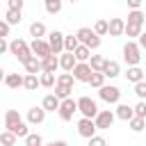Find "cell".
<instances>
[{"label":"cell","mask_w":146,"mask_h":146,"mask_svg":"<svg viewBox=\"0 0 146 146\" xmlns=\"http://www.w3.org/2000/svg\"><path fill=\"white\" fill-rule=\"evenodd\" d=\"M5 130L14 132L16 137H23V139L30 135V130H27V123L21 119L18 110H7V112H5Z\"/></svg>","instance_id":"1"},{"label":"cell","mask_w":146,"mask_h":146,"mask_svg":"<svg viewBox=\"0 0 146 146\" xmlns=\"http://www.w3.org/2000/svg\"><path fill=\"white\" fill-rule=\"evenodd\" d=\"M9 52L21 62V64H25L34 52H32V48H30V43L27 41H23V39H14L11 43H9Z\"/></svg>","instance_id":"2"},{"label":"cell","mask_w":146,"mask_h":146,"mask_svg":"<svg viewBox=\"0 0 146 146\" xmlns=\"http://www.w3.org/2000/svg\"><path fill=\"white\" fill-rule=\"evenodd\" d=\"M123 62L128 66H139V62H141V48H139L137 41L128 39V43L123 46Z\"/></svg>","instance_id":"3"},{"label":"cell","mask_w":146,"mask_h":146,"mask_svg":"<svg viewBox=\"0 0 146 146\" xmlns=\"http://www.w3.org/2000/svg\"><path fill=\"white\" fill-rule=\"evenodd\" d=\"M78 112H80L84 119H96L100 110H98V105H96V100H94V98L82 96V98H78Z\"/></svg>","instance_id":"4"},{"label":"cell","mask_w":146,"mask_h":146,"mask_svg":"<svg viewBox=\"0 0 146 146\" xmlns=\"http://www.w3.org/2000/svg\"><path fill=\"white\" fill-rule=\"evenodd\" d=\"M98 96H100V100H105V103H110V105H119V100H121V89H119L116 84H105L103 89H98Z\"/></svg>","instance_id":"5"},{"label":"cell","mask_w":146,"mask_h":146,"mask_svg":"<svg viewBox=\"0 0 146 146\" xmlns=\"http://www.w3.org/2000/svg\"><path fill=\"white\" fill-rule=\"evenodd\" d=\"M64 39H66V34L59 32V30L48 32V43H50V48H52V55H62V52H64Z\"/></svg>","instance_id":"6"},{"label":"cell","mask_w":146,"mask_h":146,"mask_svg":"<svg viewBox=\"0 0 146 146\" xmlns=\"http://www.w3.org/2000/svg\"><path fill=\"white\" fill-rule=\"evenodd\" d=\"M96 130H98V128H96V121H94V119H84V116H82V119L78 121V135H80V137L91 139V137H96Z\"/></svg>","instance_id":"7"},{"label":"cell","mask_w":146,"mask_h":146,"mask_svg":"<svg viewBox=\"0 0 146 146\" xmlns=\"http://www.w3.org/2000/svg\"><path fill=\"white\" fill-rule=\"evenodd\" d=\"M30 48H32V52H34L39 59H46L48 55H52V48H50V43H48L46 39H32Z\"/></svg>","instance_id":"8"},{"label":"cell","mask_w":146,"mask_h":146,"mask_svg":"<svg viewBox=\"0 0 146 146\" xmlns=\"http://www.w3.org/2000/svg\"><path fill=\"white\" fill-rule=\"evenodd\" d=\"M73 75L78 82H91V75H94V68L89 66V62H78V66L73 68Z\"/></svg>","instance_id":"9"},{"label":"cell","mask_w":146,"mask_h":146,"mask_svg":"<svg viewBox=\"0 0 146 146\" xmlns=\"http://www.w3.org/2000/svg\"><path fill=\"white\" fill-rule=\"evenodd\" d=\"M78 112V100H73V98H66V100H62V105H59V119L62 121H71L73 119V114Z\"/></svg>","instance_id":"10"},{"label":"cell","mask_w":146,"mask_h":146,"mask_svg":"<svg viewBox=\"0 0 146 146\" xmlns=\"http://www.w3.org/2000/svg\"><path fill=\"white\" fill-rule=\"evenodd\" d=\"M114 119H116V114H114L112 110H100L94 121H96V128H98V130H107V128H112Z\"/></svg>","instance_id":"11"},{"label":"cell","mask_w":146,"mask_h":146,"mask_svg":"<svg viewBox=\"0 0 146 146\" xmlns=\"http://www.w3.org/2000/svg\"><path fill=\"white\" fill-rule=\"evenodd\" d=\"M75 66H78V59H75L73 52H62V55H59V68H62L64 73H73Z\"/></svg>","instance_id":"12"},{"label":"cell","mask_w":146,"mask_h":146,"mask_svg":"<svg viewBox=\"0 0 146 146\" xmlns=\"http://www.w3.org/2000/svg\"><path fill=\"white\" fill-rule=\"evenodd\" d=\"M46 114H48V112H46L41 105H39V107L34 105V107H30V110H27V123L39 125V123H43V121H46Z\"/></svg>","instance_id":"13"},{"label":"cell","mask_w":146,"mask_h":146,"mask_svg":"<svg viewBox=\"0 0 146 146\" xmlns=\"http://www.w3.org/2000/svg\"><path fill=\"white\" fill-rule=\"evenodd\" d=\"M114 114H116V119H121V121H130V119H135V107H130V105H125V103H119L116 105V110H114Z\"/></svg>","instance_id":"14"},{"label":"cell","mask_w":146,"mask_h":146,"mask_svg":"<svg viewBox=\"0 0 146 146\" xmlns=\"http://www.w3.org/2000/svg\"><path fill=\"white\" fill-rule=\"evenodd\" d=\"M144 78H146V71H141L139 66H128V71H125V80L128 82L137 84V82H144Z\"/></svg>","instance_id":"15"},{"label":"cell","mask_w":146,"mask_h":146,"mask_svg":"<svg viewBox=\"0 0 146 146\" xmlns=\"http://www.w3.org/2000/svg\"><path fill=\"white\" fill-rule=\"evenodd\" d=\"M5 87H9V89L25 87V75H21V73H7L5 75Z\"/></svg>","instance_id":"16"},{"label":"cell","mask_w":146,"mask_h":146,"mask_svg":"<svg viewBox=\"0 0 146 146\" xmlns=\"http://www.w3.org/2000/svg\"><path fill=\"white\" fill-rule=\"evenodd\" d=\"M59 105H62V100H59L55 94H48V96H43V100H41V107H43L46 112H59Z\"/></svg>","instance_id":"17"},{"label":"cell","mask_w":146,"mask_h":146,"mask_svg":"<svg viewBox=\"0 0 146 146\" xmlns=\"http://www.w3.org/2000/svg\"><path fill=\"white\" fill-rule=\"evenodd\" d=\"M125 34V21L123 18H110V36Z\"/></svg>","instance_id":"18"},{"label":"cell","mask_w":146,"mask_h":146,"mask_svg":"<svg viewBox=\"0 0 146 146\" xmlns=\"http://www.w3.org/2000/svg\"><path fill=\"white\" fill-rule=\"evenodd\" d=\"M41 66H43V73H55L59 68V55H48L46 59H41Z\"/></svg>","instance_id":"19"},{"label":"cell","mask_w":146,"mask_h":146,"mask_svg":"<svg viewBox=\"0 0 146 146\" xmlns=\"http://www.w3.org/2000/svg\"><path fill=\"white\" fill-rule=\"evenodd\" d=\"M23 66H25V71H27V73H32V75H36V73H43L41 59H39L36 55H32V57H30V59H27V62H25Z\"/></svg>","instance_id":"20"},{"label":"cell","mask_w":146,"mask_h":146,"mask_svg":"<svg viewBox=\"0 0 146 146\" xmlns=\"http://www.w3.org/2000/svg\"><path fill=\"white\" fill-rule=\"evenodd\" d=\"M103 73H105V78H110V80H112V78H119V75H121V64L114 62V59H107Z\"/></svg>","instance_id":"21"},{"label":"cell","mask_w":146,"mask_h":146,"mask_svg":"<svg viewBox=\"0 0 146 146\" xmlns=\"http://www.w3.org/2000/svg\"><path fill=\"white\" fill-rule=\"evenodd\" d=\"M144 11L141 9H132V11H128V25H139V27H144Z\"/></svg>","instance_id":"22"},{"label":"cell","mask_w":146,"mask_h":146,"mask_svg":"<svg viewBox=\"0 0 146 146\" xmlns=\"http://www.w3.org/2000/svg\"><path fill=\"white\" fill-rule=\"evenodd\" d=\"M46 34H48V30H46V25H43L41 21L30 23V36H34V39H43Z\"/></svg>","instance_id":"23"},{"label":"cell","mask_w":146,"mask_h":146,"mask_svg":"<svg viewBox=\"0 0 146 146\" xmlns=\"http://www.w3.org/2000/svg\"><path fill=\"white\" fill-rule=\"evenodd\" d=\"M105 64H107V57H103V55H91V59H89V66L94 68V73H103Z\"/></svg>","instance_id":"24"},{"label":"cell","mask_w":146,"mask_h":146,"mask_svg":"<svg viewBox=\"0 0 146 146\" xmlns=\"http://www.w3.org/2000/svg\"><path fill=\"white\" fill-rule=\"evenodd\" d=\"M78 46H80L78 34H66V39H64V52H75Z\"/></svg>","instance_id":"25"},{"label":"cell","mask_w":146,"mask_h":146,"mask_svg":"<svg viewBox=\"0 0 146 146\" xmlns=\"http://www.w3.org/2000/svg\"><path fill=\"white\" fill-rule=\"evenodd\" d=\"M5 21H7L9 25H18V23L23 21V11H21V9H7Z\"/></svg>","instance_id":"26"},{"label":"cell","mask_w":146,"mask_h":146,"mask_svg":"<svg viewBox=\"0 0 146 146\" xmlns=\"http://www.w3.org/2000/svg\"><path fill=\"white\" fill-rule=\"evenodd\" d=\"M94 32H96L98 36H105V34H110V21H105V18L96 21V23H94Z\"/></svg>","instance_id":"27"},{"label":"cell","mask_w":146,"mask_h":146,"mask_svg":"<svg viewBox=\"0 0 146 146\" xmlns=\"http://www.w3.org/2000/svg\"><path fill=\"white\" fill-rule=\"evenodd\" d=\"M73 55H75V59H78V62H89V59H91V50H89L84 43H80V46H78V50H75Z\"/></svg>","instance_id":"28"},{"label":"cell","mask_w":146,"mask_h":146,"mask_svg":"<svg viewBox=\"0 0 146 146\" xmlns=\"http://www.w3.org/2000/svg\"><path fill=\"white\" fill-rule=\"evenodd\" d=\"M141 32H144V27H139V25H128V23H125V36H128L130 41L139 39V36H141Z\"/></svg>","instance_id":"29"},{"label":"cell","mask_w":146,"mask_h":146,"mask_svg":"<svg viewBox=\"0 0 146 146\" xmlns=\"http://www.w3.org/2000/svg\"><path fill=\"white\" fill-rule=\"evenodd\" d=\"M36 87H41V80H39L36 75L27 73V75H25V87H23V89H27V91H36Z\"/></svg>","instance_id":"30"},{"label":"cell","mask_w":146,"mask_h":146,"mask_svg":"<svg viewBox=\"0 0 146 146\" xmlns=\"http://www.w3.org/2000/svg\"><path fill=\"white\" fill-rule=\"evenodd\" d=\"M71 91H73V87H66V84H55V96H57L59 100L71 98Z\"/></svg>","instance_id":"31"},{"label":"cell","mask_w":146,"mask_h":146,"mask_svg":"<svg viewBox=\"0 0 146 146\" xmlns=\"http://www.w3.org/2000/svg\"><path fill=\"white\" fill-rule=\"evenodd\" d=\"M16 141H18V137H16L14 132H9V130H2V132H0V144H2V146H14Z\"/></svg>","instance_id":"32"},{"label":"cell","mask_w":146,"mask_h":146,"mask_svg":"<svg viewBox=\"0 0 146 146\" xmlns=\"http://www.w3.org/2000/svg\"><path fill=\"white\" fill-rule=\"evenodd\" d=\"M62 2H64V0H46L43 5H46V11H48L50 16H55V14L62 11Z\"/></svg>","instance_id":"33"},{"label":"cell","mask_w":146,"mask_h":146,"mask_svg":"<svg viewBox=\"0 0 146 146\" xmlns=\"http://www.w3.org/2000/svg\"><path fill=\"white\" fill-rule=\"evenodd\" d=\"M39 80H41V87H46V89H50V87H55V84H57L55 73H41V75H39Z\"/></svg>","instance_id":"34"},{"label":"cell","mask_w":146,"mask_h":146,"mask_svg":"<svg viewBox=\"0 0 146 146\" xmlns=\"http://www.w3.org/2000/svg\"><path fill=\"white\" fill-rule=\"evenodd\" d=\"M128 125H130V130H132V132H141V130L146 128V119L135 116V119H130V121H128Z\"/></svg>","instance_id":"35"},{"label":"cell","mask_w":146,"mask_h":146,"mask_svg":"<svg viewBox=\"0 0 146 146\" xmlns=\"http://www.w3.org/2000/svg\"><path fill=\"white\" fill-rule=\"evenodd\" d=\"M25 146H43V137L39 132H30L25 137Z\"/></svg>","instance_id":"36"},{"label":"cell","mask_w":146,"mask_h":146,"mask_svg":"<svg viewBox=\"0 0 146 146\" xmlns=\"http://www.w3.org/2000/svg\"><path fill=\"white\" fill-rule=\"evenodd\" d=\"M75 34H78V39H80V43H87V41H89V39H91V36L96 34V32H94L91 27H80V30H78Z\"/></svg>","instance_id":"37"},{"label":"cell","mask_w":146,"mask_h":146,"mask_svg":"<svg viewBox=\"0 0 146 146\" xmlns=\"http://www.w3.org/2000/svg\"><path fill=\"white\" fill-rule=\"evenodd\" d=\"M105 80H107V78H105V73H94L89 84H91L94 89H103V87H105Z\"/></svg>","instance_id":"38"},{"label":"cell","mask_w":146,"mask_h":146,"mask_svg":"<svg viewBox=\"0 0 146 146\" xmlns=\"http://www.w3.org/2000/svg\"><path fill=\"white\" fill-rule=\"evenodd\" d=\"M135 94H137V98H139V100H146V80L135 84Z\"/></svg>","instance_id":"39"},{"label":"cell","mask_w":146,"mask_h":146,"mask_svg":"<svg viewBox=\"0 0 146 146\" xmlns=\"http://www.w3.org/2000/svg\"><path fill=\"white\" fill-rule=\"evenodd\" d=\"M84 46H87L89 50H98V48H100V36H98V34H94V36H91Z\"/></svg>","instance_id":"40"},{"label":"cell","mask_w":146,"mask_h":146,"mask_svg":"<svg viewBox=\"0 0 146 146\" xmlns=\"http://www.w3.org/2000/svg\"><path fill=\"white\" fill-rule=\"evenodd\" d=\"M135 116H141V119H146V100H139V103L135 105Z\"/></svg>","instance_id":"41"},{"label":"cell","mask_w":146,"mask_h":146,"mask_svg":"<svg viewBox=\"0 0 146 146\" xmlns=\"http://www.w3.org/2000/svg\"><path fill=\"white\" fill-rule=\"evenodd\" d=\"M87 141H89L87 146H107L105 137H100V135H96V137H91V139H87Z\"/></svg>","instance_id":"42"},{"label":"cell","mask_w":146,"mask_h":146,"mask_svg":"<svg viewBox=\"0 0 146 146\" xmlns=\"http://www.w3.org/2000/svg\"><path fill=\"white\" fill-rule=\"evenodd\" d=\"M9 32H11V25H9L7 21H2V23H0V39H7Z\"/></svg>","instance_id":"43"},{"label":"cell","mask_w":146,"mask_h":146,"mask_svg":"<svg viewBox=\"0 0 146 146\" xmlns=\"http://www.w3.org/2000/svg\"><path fill=\"white\" fill-rule=\"evenodd\" d=\"M23 5H25V0H7V9H21L23 11Z\"/></svg>","instance_id":"44"},{"label":"cell","mask_w":146,"mask_h":146,"mask_svg":"<svg viewBox=\"0 0 146 146\" xmlns=\"http://www.w3.org/2000/svg\"><path fill=\"white\" fill-rule=\"evenodd\" d=\"M9 43L11 41H7V39H0V52L5 55V52H9Z\"/></svg>","instance_id":"45"},{"label":"cell","mask_w":146,"mask_h":146,"mask_svg":"<svg viewBox=\"0 0 146 146\" xmlns=\"http://www.w3.org/2000/svg\"><path fill=\"white\" fill-rule=\"evenodd\" d=\"M141 2H144V0H128V7H130V11H132V9H141Z\"/></svg>","instance_id":"46"},{"label":"cell","mask_w":146,"mask_h":146,"mask_svg":"<svg viewBox=\"0 0 146 146\" xmlns=\"http://www.w3.org/2000/svg\"><path fill=\"white\" fill-rule=\"evenodd\" d=\"M137 43H139V48H141V50H146V30H144V32H141V36L137 39Z\"/></svg>","instance_id":"47"},{"label":"cell","mask_w":146,"mask_h":146,"mask_svg":"<svg viewBox=\"0 0 146 146\" xmlns=\"http://www.w3.org/2000/svg\"><path fill=\"white\" fill-rule=\"evenodd\" d=\"M43 146H68L64 139H57V141H50V144H43Z\"/></svg>","instance_id":"48"},{"label":"cell","mask_w":146,"mask_h":146,"mask_svg":"<svg viewBox=\"0 0 146 146\" xmlns=\"http://www.w3.org/2000/svg\"><path fill=\"white\" fill-rule=\"evenodd\" d=\"M68 2H78V0H68Z\"/></svg>","instance_id":"49"},{"label":"cell","mask_w":146,"mask_h":146,"mask_svg":"<svg viewBox=\"0 0 146 146\" xmlns=\"http://www.w3.org/2000/svg\"><path fill=\"white\" fill-rule=\"evenodd\" d=\"M43 2H46V0H43Z\"/></svg>","instance_id":"50"},{"label":"cell","mask_w":146,"mask_h":146,"mask_svg":"<svg viewBox=\"0 0 146 146\" xmlns=\"http://www.w3.org/2000/svg\"><path fill=\"white\" fill-rule=\"evenodd\" d=\"M144 80H146V78H144Z\"/></svg>","instance_id":"51"}]
</instances>
